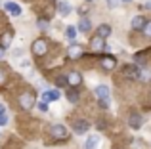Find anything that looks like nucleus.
I'll use <instances>...</instances> for the list:
<instances>
[{"mask_svg":"<svg viewBox=\"0 0 151 149\" xmlns=\"http://www.w3.org/2000/svg\"><path fill=\"white\" fill-rule=\"evenodd\" d=\"M94 96H96L98 103H100L101 109H107L111 105V92H109V86L105 84H100L94 88Z\"/></svg>","mask_w":151,"mask_h":149,"instance_id":"f257e3e1","label":"nucleus"},{"mask_svg":"<svg viewBox=\"0 0 151 149\" xmlns=\"http://www.w3.org/2000/svg\"><path fill=\"white\" fill-rule=\"evenodd\" d=\"M50 136L54 140H67L69 138V130L63 124H54V126H50Z\"/></svg>","mask_w":151,"mask_h":149,"instance_id":"f03ea898","label":"nucleus"},{"mask_svg":"<svg viewBox=\"0 0 151 149\" xmlns=\"http://www.w3.org/2000/svg\"><path fill=\"white\" fill-rule=\"evenodd\" d=\"M31 48H33V54L35 56H44L46 52H48V40H46V38H37V40H33V46H31Z\"/></svg>","mask_w":151,"mask_h":149,"instance_id":"7ed1b4c3","label":"nucleus"},{"mask_svg":"<svg viewBox=\"0 0 151 149\" xmlns=\"http://www.w3.org/2000/svg\"><path fill=\"white\" fill-rule=\"evenodd\" d=\"M19 105H21L23 111H29V109L35 107V96L31 92H23L19 96Z\"/></svg>","mask_w":151,"mask_h":149,"instance_id":"20e7f679","label":"nucleus"},{"mask_svg":"<svg viewBox=\"0 0 151 149\" xmlns=\"http://www.w3.org/2000/svg\"><path fill=\"white\" fill-rule=\"evenodd\" d=\"M144 124V117L140 115V113H130V117H128V126L132 128V130H140V126Z\"/></svg>","mask_w":151,"mask_h":149,"instance_id":"39448f33","label":"nucleus"},{"mask_svg":"<svg viewBox=\"0 0 151 149\" xmlns=\"http://www.w3.org/2000/svg\"><path fill=\"white\" fill-rule=\"evenodd\" d=\"M90 48H92L96 54H100V52H103V50L107 48V46H105V40H103L101 37H98V34H96V37L90 38Z\"/></svg>","mask_w":151,"mask_h":149,"instance_id":"423d86ee","label":"nucleus"},{"mask_svg":"<svg viewBox=\"0 0 151 149\" xmlns=\"http://www.w3.org/2000/svg\"><path fill=\"white\" fill-rule=\"evenodd\" d=\"M73 130H75V134H78V136H82V134H86V132L90 130V122L88 120H75V126H73Z\"/></svg>","mask_w":151,"mask_h":149,"instance_id":"0eeeda50","label":"nucleus"},{"mask_svg":"<svg viewBox=\"0 0 151 149\" xmlns=\"http://www.w3.org/2000/svg\"><path fill=\"white\" fill-rule=\"evenodd\" d=\"M122 74L128 78H140V67L138 65H124L122 67Z\"/></svg>","mask_w":151,"mask_h":149,"instance_id":"6e6552de","label":"nucleus"},{"mask_svg":"<svg viewBox=\"0 0 151 149\" xmlns=\"http://www.w3.org/2000/svg\"><path fill=\"white\" fill-rule=\"evenodd\" d=\"M82 46L81 44H71L69 50H67V56L71 57V59H78V57H82Z\"/></svg>","mask_w":151,"mask_h":149,"instance_id":"1a4fd4ad","label":"nucleus"},{"mask_svg":"<svg viewBox=\"0 0 151 149\" xmlns=\"http://www.w3.org/2000/svg\"><path fill=\"white\" fill-rule=\"evenodd\" d=\"M71 11H73V8H71V2H67V0H61V2H58V14H59V15L67 17Z\"/></svg>","mask_w":151,"mask_h":149,"instance_id":"9d476101","label":"nucleus"},{"mask_svg":"<svg viewBox=\"0 0 151 149\" xmlns=\"http://www.w3.org/2000/svg\"><path fill=\"white\" fill-rule=\"evenodd\" d=\"M145 23H147V19L144 17V15H136V17H132V23H130V27H132L134 31H142L145 27Z\"/></svg>","mask_w":151,"mask_h":149,"instance_id":"9b49d317","label":"nucleus"},{"mask_svg":"<svg viewBox=\"0 0 151 149\" xmlns=\"http://www.w3.org/2000/svg\"><path fill=\"white\" fill-rule=\"evenodd\" d=\"M58 100H59L58 90H46V92L42 94V101H44V103H52V101H58Z\"/></svg>","mask_w":151,"mask_h":149,"instance_id":"f8f14e48","label":"nucleus"},{"mask_svg":"<svg viewBox=\"0 0 151 149\" xmlns=\"http://www.w3.org/2000/svg\"><path fill=\"white\" fill-rule=\"evenodd\" d=\"M81 82H82V77H81V74H78V73H69V74H67V84H69V86H73V88H77V86L78 84H81Z\"/></svg>","mask_w":151,"mask_h":149,"instance_id":"ddd939ff","label":"nucleus"},{"mask_svg":"<svg viewBox=\"0 0 151 149\" xmlns=\"http://www.w3.org/2000/svg\"><path fill=\"white\" fill-rule=\"evenodd\" d=\"M90 29H92V23H90V19H88V17H81V19H78L77 31H81V33H88Z\"/></svg>","mask_w":151,"mask_h":149,"instance_id":"4468645a","label":"nucleus"},{"mask_svg":"<svg viewBox=\"0 0 151 149\" xmlns=\"http://www.w3.org/2000/svg\"><path fill=\"white\" fill-rule=\"evenodd\" d=\"M4 8H6V11H10V14L15 15V17H17V15H21V6H19V4H15V2H6V4H4Z\"/></svg>","mask_w":151,"mask_h":149,"instance_id":"2eb2a0df","label":"nucleus"},{"mask_svg":"<svg viewBox=\"0 0 151 149\" xmlns=\"http://www.w3.org/2000/svg\"><path fill=\"white\" fill-rule=\"evenodd\" d=\"M96 34H98V37H101L103 40H105V38L111 34V25H107V23H101V25L96 29Z\"/></svg>","mask_w":151,"mask_h":149,"instance_id":"dca6fc26","label":"nucleus"},{"mask_svg":"<svg viewBox=\"0 0 151 149\" xmlns=\"http://www.w3.org/2000/svg\"><path fill=\"white\" fill-rule=\"evenodd\" d=\"M100 147V138L98 136H88L84 142V149H98Z\"/></svg>","mask_w":151,"mask_h":149,"instance_id":"f3484780","label":"nucleus"},{"mask_svg":"<svg viewBox=\"0 0 151 149\" xmlns=\"http://www.w3.org/2000/svg\"><path fill=\"white\" fill-rule=\"evenodd\" d=\"M12 38H14V34L8 31V33H4L2 37H0V48L2 50H6V48H10V44H12Z\"/></svg>","mask_w":151,"mask_h":149,"instance_id":"a211bd4d","label":"nucleus"},{"mask_svg":"<svg viewBox=\"0 0 151 149\" xmlns=\"http://www.w3.org/2000/svg\"><path fill=\"white\" fill-rule=\"evenodd\" d=\"M115 65H117L115 57H103V59H101V67L105 69V71H113Z\"/></svg>","mask_w":151,"mask_h":149,"instance_id":"6ab92c4d","label":"nucleus"},{"mask_svg":"<svg viewBox=\"0 0 151 149\" xmlns=\"http://www.w3.org/2000/svg\"><path fill=\"white\" fill-rule=\"evenodd\" d=\"M67 100H69V103H78V90L69 88L67 90Z\"/></svg>","mask_w":151,"mask_h":149,"instance_id":"aec40b11","label":"nucleus"},{"mask_svg":"<svg viewBox=\"0 0 151 149\" xmlns=\"http://www.w3.org/2000/svg\"><path fill=\"white\" fill-rule=\"evenodd\" d=\"M77 27H73V25H69L65 29V34H67V38H69V40H75V38H77Z\"/></svg>","mask_w":151,"mask_h":149,"instance_id":"412c9836","label":"nucleus"},{"mask_svg":"<svg viewBox=\"0 0 151 149\" xmlns=\"http://www.w3.org/2000/svg\"><path fill=\"white\" fill-rule=\"evenodd\" d=\"M142 33H144L145 38H151V19H147V23H145V27L142 29Z\"/></svg>","mask_w":151,"mask_h":149,"instance_id":"4be33fe9","label":"nucleus"},{"mask_svg":"<svg viewBox=\"0 0 151 149\" xmlns=\"http://www.w3.org/2000/svg\"><path fill=\"white\" fill-rule=\"evenodd\" d=\"M8 124V115L4 113V115H0V126H6Z\"/></svg>","mask_w":151,"mask_h":149,"instance_id":"5701e85b","label":"nucleus"},{"mask_svg":"<svg viewBox=\"0 0 151 149\" xmlns=\"http://www.w3.org/2000/svg\"><path fill=\"white\" fill-rule=\"evenodd\" d=\"M107 4H109V8H119L121 0H107Z\"/></svg>","mask_w":151,"mask_h":149,"instance_id":"b1692460","label":"nucleus"},{"mask_svg":"<svg viewBox=\"0 0 151 149\" xmlns=\"http://www.w3.org/2000/svg\"><path fill=\"white\" fill-rule=\"evenodd\" d=\"M55 82H58L59 86H65L67 84V77H58V80H55Z\"/></svg>","mask_w":151,"mask_h":149,"instance_id":"393cba45","label":"nucleus"},{"mask_svg":"<svg viewBox=\"0 0 151 149\" xmlns=\"http://www.w3.org/2000/svg\"><path fill=\"white\" fill-rule=\"evenodd\" d=\"M38 109H40L42 113H46V111H48V103H44V101H40V103H38Z\"/></svg>","mask_w":151,"mask_h":149,"instance_id":"a878e982","label":"nucleus"},{"mask_svg":"<svg viewBox=\"0 0 151 149\" xmlns=\"http://www.w3.org/2000/svg\"><path fill=\"white\" fill-rule=\"evenodd\" d=\"M4 80H6V71L0 67V84H4Z\"/></svg>","mask_w":151,"mask_h":149,"instance_id":"bb28decb","label":"nucleus"},{"mask_svg":"<svg viewBox=\"0 0 151 149\" xmlns=\"http://www.w3.org/2000/svg\"><path fill=\"white\" fill-rule=\"evenodd\" d=\"M38 27H40V29H48V23H46V21H42V19H40V21H38Z\"/></svg>","mask_w":151,"mask_h":149,"instance_id":"cd10ccee","label":"nucleus"},{"mask_svg":"<svg viewBox=\"0 0 151 149\" xmlns=\"http://www.w3.org/2000/svg\"><path fill=\"white\" fill-rule=\"evenodd\" d=\"M21 56H23L21 50H14V57H21Z\"/></svg>","mask_w":151,"mask_h":149,"instance_id":"c85d7f7f","label":"nucleus"},{"mask_svg":"<svg viewBox=\"0 0 151 149\" xmlns=\"http://www.w3.org/2000/svg\"><path fill=\"white\" fill-rule=\"evenodd\" d=\"M4 113H6V105L0 103V115H4Z\"/></svg>","mask_w":151,"mask_h":149,"instance_id":"c756f323","label":"nucleus"},{"mask_svg":"<svg viewBox=\"0 0 151 149\" xmlns=\"http://www.w3.org/2000/svg\"><path fill=\"white\" fill-rule=\"evenodd\" d=\"M98 128H105V120H100V122H98Z\"/></svg>","mask_w":151,"mask_h":149,"instance_id":"7c9ffc66","label":"nucleus"},{"mask_svg":"<svg viewBox=\"0 0 151 149\" xmlns=\"http://www.w3.org/2000/svg\"><path fill=\"white\" fill-rule=\"evenodd\" d=\"M144 8H145V10H151V2H145V4H144Z\"/></svg>","mask_w":151,"mask_h":149,"instance_id":"2f4dec72","label":"nucleus"},{"mask_svg":"<svg viewBox=\"0 0 151 149\" xmlns=\"http://www.w3.org/2000/svg\"><path fill=\"white\" fill-rule=\"evenodd\" d=\"M4 52H6V50H2V48H0V59L4 57Z\"/></svg>","mask_w":151,"mask_h":149,"instance_id":"473e14b6","label":"nucleus"},{"mask_svg":"<svg viewBox=\"0 0 151 149\" xmlns=\"http://www.w3.org/2000/svg\"><path fill=\"white\" fill-rule=\"evenodd\" d=\"M121 2H124V4H128V2H132V0H121Z\"/></svg>","mask_w":151,"mask_h":149,"instance_id":"72a5a7b5","label":"nucleus"},{"mask_svg":"<svg viewBox=\"0 0 151 149\" xmlns=\"http://www.w3.org/2000/svg\"><path fill=\"white\" fill-rule=\"evenodd\" d=\"M86 2H92V0H86Z\"/></svg>","mask_w":151,"mask_h":149,"instance_id":"f704fd0d","label":"nucleus"}]
</instances>
